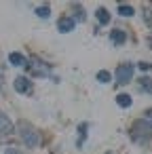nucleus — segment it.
Segmentation results:
<instances>
[{"mask_svg":"<svg viewBox=\"0 0 152 154\" xmlns=\"http://www.w3.org/2000/svg\"><path fill=\"white\" fill-rule=\"evenodd\" d=\"M133 78V66L131 63H123L116 68V82L118 85H129Z\"/></svg>","mask_w":152,"mask_h":154,"instance_id":"1","label":"nucleus"},{"mask_svg":"<svg viewBox=\"0 0 152 154\" xmlns=\"http://www.w3.org/2000/svg\"><path fill=\"white\" fill-rule=\"evenodd\" d=\"M21 139H23V143H26V146H30V148H36V146H38V135H36V131H34V129H30V127H26V125H23Z\"/></svg>","mask_w":152,"mask_h":154,"instance_id":"2","label":"nucleus"},{"mask_svg":"<svg viewBox=\"0 0 152 154\" xmlns=\"http://www.w3.org/2000/svg\"><path fill=\"white\" fill-rule=\"evenodd\" d=\"M74 26H76V21H74L72 17H61V19L57 21V28H59V32H64V34L72 32V30H74Z\"/></svg>","mask_w":152,"mask_h":154,"instance_id":"3","label":"nucleus"},{"mask_svg":"<svg viewBox=\"0 0 152 154\" xmlns=\"http://www.w3.org/2000/svg\"><path fill=\"white\" fill-rule=\"evenodd\" d=\"M30 89H32V82H30L26 76L15 78V91H17V93H30Z\"/></svg>","mask_w":152,"mask_h":154,"instance_id":"4","label":"nucleus"},{"mask_svg":"<svg viewBox=\"0 0 152 154\" xmlns=\"http://www.w3.org/2000/svg\"><path fill=\"white\" fill-rule=\"evenodd\" d=\"M9 61H11L13 66H17V68H28V61H26V57H23L21 53H11V55H9Z\"/></svg>","mask_w":152,"mask_h":154,"instance_id":"5","label":"nucleus"},{"mask_svg":"<svg viewBox=\"0 0 152 154\" xmlns=\"http://www.w3.org/2000/svg\"><path fill=\"white\" fill-rule=\"evenodd\" d=\"M11 131H13V122L5 114H0V133H11Z\"/></svg>","mask_w":152,"mask_h":154,"instance_id":"6","label":"nucleus"},{"mask_svg":"<svg viewBox=\"0 0 152 154\" xmlns=\"http://www.w3.org/2000/svg\"><path fill=\"white\" fill-rule=\"evenodd\" d=\"M110 40H112L114 45H123V42L127 40V34H125L123 30H114V32L110 34Z\"/></svg>","mask_w":152,"mask_h":154,"instance_id":"7","label":"nucleus"},{"mask_svg":"<svg viewBox=\"0 0 152 154\" xmlns=\"http://www.w3.org/2000/svg\"><path fill=\"white\" fill-rule=\"evenodd\" d=\"M95 15H97L99 23H104V26H106V23H110V13H108L106 9H97V13H95Z\"/></svg>","mask_w":152,"mask_h":154,"instance_id":"8","label":"nucleus"},{"mask_svg":"<svg viewBox=\"0 0 152 154\" xmlns=\"http://www.w3.org/2000/svg\"><path fill=\"white\" fill-rule=\"evenodd\" d=\"M36 15H38V17H42V19H47V17L51 15V9H49V5H42V7H38V9H36Z\"/></svg>","mask_w":152,"mask_h":154,"instance_id":"9","label":"nucleus"},{"mask_svg":"<svg viewBox=\"0 0 152 154\" xmlns=\"http://www.w3.org/2000/svg\"><path fill=\"white\" fill-rule=\"evenodd\" d=\"M135 11H133V7H127V5H120L118 7V15H123V17H131Z\"/></svg>","mask_w":152,"mask_h":154,"instance_id":"10","label":"nucleus"},{"mask_svg":"<svg viewBox=\"0 0 152 154\" xmlns=\"http://www.w3.org/2000/svg\"><path fill=\"white\" fill-rule=\"evenodd\" d=\"M116 103H118L120 108H129V106H131V97H129V95H118V97H116Z\"/></svg>","mask_w":152,"mask_h":154,"instance_id":"11","label":"nucleus"},{"mask_svg":"<svg viewBox=\"0 0 152 154\" xmlns=\"http://www.w3.org/2000/svg\"><path fill=\"white\" fill-rule=\"evenodd\" d=\"M110 78H112V76H110V72H106V70L97 72V80H99V82H104V85H106V82H110Z\"/></svg>","mask_w":152,"mask_h":154,"instance_id":"12","label":"nucleus"},{"mask_svg":"<svg viewBox=\"0 0 152 154\" xmlns=\"http://www.w3.org/2000/svg\"><path fill=\"white\" fill-rule=\"evenodd\" d=\"M139 82H141V89H144V91H150V93H152V80H150V78H141Z\"/></svg>","mask_w":152,"mask_h":154,"instance_id":"13","label":"nucleus"},{"mask_svg":"<svg viewBox=\"0 0 152 154\" xmlns=\"http://www.w3.org/2000/svg\"><path fill=\"white\" fill-rule=\"evenodd\" d=\"M139 68H141L144 72H148V70H152V63H146V61H141V63H139Z\"/></svg>","mask_w":152,"mask_h":154,"instance_id":"14","label":"nucleus"},{"mask_svg":"<svg viewBox=\"0 0 152 154\" xmlns=\"http://www.w3.org/2000/svg\"><path fill=\"white\" fill-rule=\"evenodd\" d=\"M146 122L152 127V110H148V112H146Z\"/></svg>","mask_w":152,"mask_h":154,"instance_id":"15","label":"nucleus"},{"mask_svg":"<svg viewBox=\"0 0 152 154\" xmlns=\"http://www.w3.org/2000/svg\"><path fill=\"white\" fill-rule=\"evenodd\" d=\"M5 154H19V150H15V148H9Z\"/></svg>","mask_w":152,"mask_h":154,"instance_id":"16","label":"nucleus"},{"mask_svg":"<svg viewBox=\"0 0 152 154\" xmlns=\"http://www.w3.org/2000/svg\"><path fill=\"white\" fill-rule=\"evenodd\" d=\"M0 87H2V76H0Z\"/></svg>","mask_w":152,"mask_h":154,"instance_id":"17","label":"nucleus"}]
</instances>
